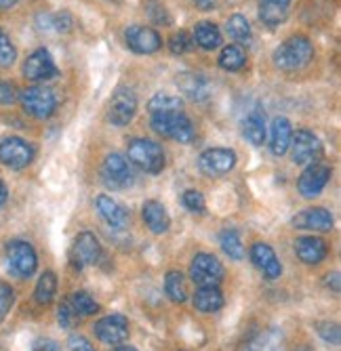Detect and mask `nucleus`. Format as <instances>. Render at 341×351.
I'll return each instance as SVG.
<instances>
[{
	"label": "nucleus",
	"mask_w": 341,
	"mask_h": 351,
	"mask_svg": "<svg viewBox=\"0 0 341 351\" xmlns=\"http://www.w3.org/2000/svg\"><path fill=\"white\" fill-rule=\"evenodd\" d=\"M114 351H137L135 347H131V345H120V347H116Z\"/></svg>",
	"instance_id": "nucleus-50"
},
{
	"label": "nucleus",
	"mask_w": 341,
	"mask_h": 351,
	"mask_svg": "<svg viewBox=\"0 0 341 351\" xmlns=\"http://www.w3.org/2000/svg\"><path fill=\"white\" fill-rule=\"evenodd\" d=\"M125 40H127V47L139 55H152L163 47L161 34L148 25H129L125 32Z\"/></svg>",
	"instance_id": "nucleus-10"
},
{
	"label": "nucleus",
	"mask_w": 341,
	"mask_h": 351,
	"mask_svg": "<svg viewBox=\"0 0 341 351\" xmlns=\"http://www.w3.org/2000/svg\"><path fill=\"white\" fill-rule=\"evenodd\" d=\"M192 303L202 313H215L224 307V295L217 286H200L192 297Z\"/></svg>",
	"instance_id": "nucleus-24"
},
{
	"label": "nucleus",
	"mask_w": 341,
	"mask_h": 351,
	"mask_svg": "<svg viewBox=\"0 0 341 351\" xmlns=\"http://www.w3.org/2000/svg\"><path fill=\"white\" fill-rule=\"evenodd\" d=\"M291 152H293V162L295 165H307V162H314L316 158L322 152L320 139L307 129H299L297 133H293L291 137Z\"/></svg>",
	"instance_id": "nucleus-12"
},
{
	"label": "nucleus",
	"mask_w": 341,
	"mask_h": 351,
	"mask_svg": "<svg viewBox=\"0 0 341 351\" xmlns=\"http://www.w3.org/2000/svg\"><path fill=\"white\" fill-rule=\"evenodd\" d=\"M220 68L226 70V72H238L244 68V63H246V53L240 45H228L222 49L220 53Z\"/></svg>",
	"instance_id": "nucleus-29"
},
{
	"label": "nucleus",
	"mask_w": 341,
	"mask_h": 351,
	"mask_svg": "<svg viewBox=\"0 0 341 351\" xmlns=\"http://www.w3.org/2000/svg\"><path fill=\"white\" fill-rule=\"evenodd\" d=\"M70 305H72V309H74L78 315H93V313H97V311H99L97 301L93 299L89 293H84V291L74 293L72 299H70Z\"/></svg>",
	"instance_id": "nucleus-34"
},
{
	"label": "nucleus",
	"mask_w": 341,
	"mask_h": 351,
	"mask_svg": "<svg viewBox=\"0 0 341 351\" xmlns=\"http://www.w3.org/2000/svg\"><path fill=\"white\" fill-rule=\"evenodd\" d=\"M224 265L222 261L215 257V254L209 252H198L192 259L190 265V278L198 284V286H220V282L224 280Z\"/></svg>",
	"instance_id": "nucleus-7"
},
{
	"label": "nucleus",
	"mask_w": 341,
	"mask_h": 351,
	"mask_svg": "<svg viewBox=\"0 0 341 351\" xmlns=\"http://www.w3.org/2000/svg\"><path fill=\"white\" fill-rule=\"evenodd\" d=\"M316 330H318V335L322 337V341L325 343H329V345H339V339H341V335H339V326L337 324H331V322H318L316 324Z\"/></svg>",
	"instance_id": "nucleus-40"
},
{
	"label": "nucleus",
	"mask_w": 341,
	"mask_h": 351,
	"mask_svg": "<svg viewBox=\"0 0 341 351\" xmlns=\"http://www.w3.org/2000/svg\"><path fill=\"white\" fill-rule=\"evenodd\" d=\"M137 114V95L131 88H118L108 106V120L114 126H127Z\"/></svg>",
	"instance_id": "nucleus-9"
},
{
	"label": "nucleus",
	"mask_w": 341,
	"mask_h": 351,
	"mask_svg": "<svg viewBox=\"0 0 341 351\" xmlns=\"http://www.w3.org/2000/svg\"><path fill=\"white\" fill-rule=\"evenodd\" d=\"M272 59L283 72H297L314 59V47L305 36H291L274 51Z\"/></svg>",
	"instance_id": "nucleus-1"
},
{
	"label": "nucleus",
	"mask_w": 341,
	"mask_h": 351,
	"mask_svg": "<svg viewBox=\"0 0 341 351\" xmlns=\"http://www.w3.org/2000/svg\"><path fill=\"white\" fill-rule=\"evenodd\" d=\"M36 23L40 29H47V32H59V34H64V32H70L72 25H74V17L68 13V11H59V13H40L36 17Z\"/></svg>",
	"instance_id": "nucleus-27"
},
{
	"label": "nucleus",
	"mask_w": 341,
	"mask_h": 351,
	"mask_svg": "<svg viewBox=\"0 0 341 351\" xmlns=\"http://www.w3.org/2000/svg\"><path fill=\"white\" fill-rule=\"evenodd\" d=\"M102 175H104V181L116 189L129 187L133 183V171L127 162V158L120 156V154H108L106 156L104 167H102Z\"/></svg>",
	"instance_id": "nucleus-14"
},
{
	"label": "nucleus",
	"mask_w": 341,
	"mask_h": 351,
	"mask_svg": "<svg viewBox=\"0 0 341 351\" xmlns=\"http://www.w3.org/2000/svg\"><path fill=\"white\" fill-rule=\"evenodd\" d=\"M57 320H59V324L64 326V328H74V324L78 320V313L72 309L70 301H64V303L59 305V309H57Z\"/></svg>",
	"instance_id": "nucleus-39"
},
{
	"label": "nucleus",
	"mask_w": 341,
	"mask_h": 351,
	"mask_svg": "<svg viewBox=\"0 0 341 351\" xmlns=\"http://www.w3.org/2000/svg\"><path fill=\"white\" fill-rule=\"evenodd\" d=\"M7 198H9V191H7V185L3 183V179H0V206H5Z\"/></svg>",
	"instance_id": "nucleus-48"
},
{
	"label": "nucleus",
	"mask_w": 341,
	"mask_h": 351,
	"mask_svg": "<svg viewBox=\"0 0 341 351\" xmlns=\"http://www.w3.org/2000/svg\"><path fill=\"white\" fill-rule=\"evenodd\" d=\"M34 160V147L21 137H5L0 141V162L9 169H25Z\"/></svg>",
	"instance_id": "nucleus-8"
},
{
	"label": "nucleus",
	"mask_w": 341,
	"mask_h": 351,
	"mask_svg": "<svg viewBox=\"0 0 341 351\" xmlns=\"http://www.w3.org/2000/svg\"><path fill=\"white\" fill-rule=\"evenodd\" d=\"M17 99V93L15 86L11 82L0 80V106H11Z\"/></svg>",
	"instance_id": "nucleus-42"
},
{
	"label": "nucleus",
	"mask_w": 341,
	"mask_h": 351,
	"mask_svg": "<svg viewBox=\"0 0 341 351\" xmlns=\"http://www.w3.org/2000/svg\"><path fill=\"white\" fill-rule=\"evenodd\" d=\"M236 152L228 147H211L204 149L198 158V169L207 177H224L236 167Z\"/></svg>",
	"instance_id": "nucleus-6"
},
{
	"label": "nucleus",
	"mask_w": 341,
	"mask_h": 351,
	"mask_svg": "<svg viewBox=\"0 0 341 351\" xmlns=\"http://www.w3.org/2000/svg\"><path fill=\"white\" fill-rule=\"evenodd\" d=\"M95 206H97L99 217L108 223L110 228H114V230H125L129 226V213L125 210V206L118 204L112 196H106V194L97 196Z\"/></svg>",
	"instance_id": "nucleus-19"
},
{
	"label": "nucleus",
	"mask_w": 341,
	"mask_h": 351,
	"mask_svg": "<svg viewBox=\"0 0 341 351\" xmlns=\"http://www.w3.org/2000/svg\"><path fill=\"white\" fill-rule=\"evenodd\" d=\"M293 226L297 230H312V232H331L333 230V217L327 208L314 206L305 208L293 217Z\"/></svg>",
	"instance_id": "nucleus-18"
},
{
	"label": "nucleus",
	"mask_w": 341,
	"mask_h": 351,
	"mask_svg": "<svg viewBox=\"0 0 341 351\" xmlns=\"http://www.w3.org/2000/svg\"><path fill=\"white\" fill-rule=\"evenodd\" d=\"M263 5H272V7H285V9H289V5H291V0H261Z\"/></svg>",
	"instance_id": "nucleus-47"
},
{
	"label": "nucleus",
	"mask_w": 341,
	"mask_h": 351,
	"mask_svg": "<svg viewBox=\"0 0 341 351\" xmlns=\"http://www.w3.org/2000/svg\"><path fill=\"white\" fill-rule=\"evenodd\" d=\"M192 3L202 11H211L215 7V0H192Z\"/></svg>",
	"instance_id": "nucleus-46"
},
{
	"label": "nucleus",
	"mask_w": 341,
	"mask_h": 351,
	"mask_svg": "<svg viewBox=\"0 0 341 351\" xmlns=\"http://www.w3.org/2000/svg\"><path fill=\"white\" fill-rule=\"evenodd\" d=\"M19 101L23 112L36 120H47L57 110L55 93L47 86H27L25 90H21Z\"/></svg>",
	"instance_id": "nucleus-4"
},
{
	"label": "nucleus",
	"mask_w": 341,
	"mask_h": 351,
	"mask_svg": "<svg viewBox=\"0 0 341 351\" xmlns=\"http://www.w3.org/2000/svg\"><path fill=\"white\" fill-rule=\"evenodd\" d=\"M295 351H314V349H312V347H309V345H299V347H297Z\"/></svg>",
	"instance_id": "nucleus-51"
},
{
	"label": "nucleus",
	"mask_w": 341,
	"mask_h": 351,
	"mask_svg": "<svg viewBox=\"0 0 341 351\" xmlns=\"http://www.w3.org/2000/svg\"><path fill=\"white\" fill-rule=\"evenodd\" d=\"M165 293L173 303H185L188 299V289H185V280L179 271H169L165 278Z\"/></svg>",
	"instance_id": "nucleus-31"
},
{
	"label": "nucleus",
	"mask_w": 341,
	"mask_h": 351,
	"mask_svg": "<svg viewBox=\"0 0 341 351\" xmlns=\"http://www.w3.org/2000/svg\"><path fill=\"white\" fill-rule=\"evenodd\" d=\"M287 17H289V9H285V7H272V5H263V3L259 5V19L268 27L281 25Z\"/></svg>",
	"instance_id": "nucleus-35"
},
{
	"label": "nucleus",
	"mask_w": 341,
	"mask_h": 351,
	"mask_svg": "<svg viewBox=\"0 0 341 351\" xmlns=\"http://www.w3.org/2000/svg\"><path fill=\"white\" fill-rule=\"evenodd\" d=\"M102 257V244L95 238V234L91 232H82L76 236L74 240V248H72V261L78 269L86 267V265H95Z\"/></svg>",
	"instance_id": "nucleus-15"
},
{
	"label": "nucleus",
	"mask_w": 341,
	"mask_h": 351,
	"mask_svg": "<svg viewBox=\"0 0 341 351\" xmlns=\"http://www.w3.org/2000/svg\"><path fill=\"white\" fill-rule=\"evenodd\" d=\"M242 135L251 145H263L266 141V116L259 110L249 112V116L242 122Z\"/></svg>",
	"instance_id": "nucleus-25"
},
{
	"label": "nucleus",
	"mask_w": 341,
	"mask_h": 351,
	"mask_svg": "<svg viewBox=\"0 0 341 351\" xmlns=\"http://www.w3.org/2000/svg\"><path fill=\"white\" fill-rule=\"evenodd\" d=\"M7 265L15 278L34 276L38 267V257H36L34 246L23 240H11L7 244Z\"/></svg>",
	"instance_id": "nucleus-5"
},
{
	"label": "nucleus",
	"mask_w": 341,
	"mask_h": 351,
	"mask_svg": "<svg viewBox=\"0 0 341 351\" xmlns=\"http://www.w3.org/2000/svg\"><path fill=\"white\" fill-rule=\"evenodd\" d=\"M220 244L230 259H234V261L244 259V246H242V240L236 230H224L220 234Z\"/></svg>",
	"instance_id": "nucleus-33"
},
{
	"label": "nucleus",
	"mask_w": 341,
	"mask_h": 351,
	"mask_svg": "<svg viewBox=\"0 0 341 351\" xmlns=\"http://www.w3.org/2000/svg\"><path fill=\"white\" fill-rule=\"evenodd\" d=\"M57 74H59L57 66H55V61H53V57H51V53L47 49H36L23 63V76L27 80L45 82V80L55 78Z\"/></svg>",
	"instance_id": "nucleus-13"
},
{
	"label": "nucleus",
	"mask_w": 341,
	"mask_h": 351,
	"mask_svg": "<svg viewBox=\"0 0 341 351\" xmlns=\"http://www.w3.org/2000/svg\"><path fill=\"white\" fill-rule=\"evenodd\" d=\"M181 108H183V101L177 97V95H171V93H156L148 104V112L152 116L175 114V112H181Z\"/></svg>",
	"instance_id": "nucleus-28"
},
{
	"label": "nucleus",
	"mask_w": 341,
	"mask_h": 351,
	"mask_svg": "<svg viewBox=\"0 0 341 351\" xmlns=\"http://www.w3.org/2000/svg\"><path fill=\"white\" fill-rule=\"evenodd\" d=\"M34 351H61V347L53 339H38L34 343Z\"/></svg>",
	"instance_id": "nucleus-44"
},
{
	"label": "nucleus",
	"mask_w": 341,
	"mask_h": 351,
	"mask_svg": "<svg viewBox=\"0 0 341 351\" xmlns=\"http://www.w3.org/2000/svg\"><path fill=\"white\" fill-rule=\"evenodd\" d=\"M152 129L165 139H173L177 143H190L196 137L194 122L183 112L175 114H158L152 116Z\"/></svg>",
	"instance_id": "nucleus-2"
},
{
	"label": "nucleus",
	"mask_w": 341,
	"mask_h": 351,
	"mask_svg": "<svg viewBox=\"0 0 341 351\" xmlns=\"http://www.w3.org/2000/svg\"><path fill=\"white\" fill-rule=\"evenodd\" d=\"M327 286H329V289H331V286H333V293H339V274H329L327 276Z\"/></svg>",
	"instance_id": "nucleus-45"
},
{
	"label": "nucleus",
	"mask_w": 341,
	"mask_h": 351,
	"mask_svg": "<svg viewBox=\"0 0 341 351\" xmlns=\"http://www.w3.org/2000/svg\"><path fill=\"white\" fill-rule=\"evenodd\" d=\"M329 179H331V169L329 167L309 165L301 173V177L297 181V189H299V194L303 198H316V196H320V191L327 187Z\"/></svg>",
	"instance_id": "nucleus-16"
},
{
	"label": "nucleus",
	"mask_w": 341,
	"mask_h": 351,
	"mask_svg": "<svg viewBox=\"0 0 341 351\" xmlns=\"http://www.w3.org/2000/svg\"><path fill=\"white\" fill-rule=\"evenodd\" d=\"M93 330H95V337L106 345H122L129 339V320L120 313H112L95 322Z\"/></svg>",
	"instance_id": "nucleus-11"
},
{
	"label": "nucleus",
	"mask_w": 341,
	"mask_h": 351,
	"mask_svg": "<svg viewBox=\"0 0 341 351\" xmlns=\"http://www.w3.org/2000/svg\"><path fill=\"white\" fill-rule=\"evenodd\" d=\"M251 259L255 263V267L268 278V280H278L283 276V265L278 261L276 252L270 244L266 242H255L251 246Z\"/></svg>",
	"instance_id": "nucleus-17"
},
{
	"label": "nucleus",
	"mask_w": 341,
	"mask_h": 351,
	"mask_svg": "<svg viewBox=\"0 0 341 351\" xmlns=\"http://www.w3.org/2000/svg\"><path fill=\"white\" fill-rule=\"evenodd\" d=\"M177 86L181 88V93L185 95V97H190L192 101H204L211 95V82L207 80V76L194 74V72L179 74Z\"/></svg>",
	"instance_id": "nucleus-21"
},
{
	"label": "nucleus",
	"mask_w": 341,
	"mask_h": 351,
	"mask_svg": "<svg viewBox=\"0 0 341 351\" xmlns=\"http://www.w3.org/2000/svg\"><path fill=\"white\" fill-rule=\"evenodd\" d=\"M13 303H15V293L11 289V284L0 280V322H3L5 317L9 315Z\"/></svg>",
	"instance_id": "nucleus-38"
},
{
	"label": "nucleus",
	"mask_w": 341,
	"mask_h": 351,
	"mask_svg": "<svg viewBox=\"0 0 341 351\" xmlns=\"http://www.w3.org/2000/svg\"><path fill=\"white\" fill-rule=\"evenodd\" d=\"M68 347H70V351H95V347L91 345V341L82 335H72L68 339Z\"/></svg>",
	"instance_id": "nucleus-43"
},
{
	"label": "nucleus",
	"mask_w": 341,
	"mask_h": 351,
	"mask_svg": "<svg viewBox=\"0 0 341 351\" xmlns=\"http://www.w3.org/2000/svg\"><path fill=\"white\" fill-rule=\"evenodd\" d=\"M169 49L173 55H183L190 49V36L185 34V32H177V34H173L169 40Z\"/></svg>",
	"instance_id": "nucleus-41"
},
{
	"label": "nucleus",
	"mask_w": 341,
	"mask_h": 351,
	"mask_svg": "<svg viewBox=\"0 0 341 351\" xmlns=\"http://www.w3.org/2000/svg\"><path fill=\"white\" fill-rule=\"evenodd\" d=\"M181 204L188 208L190 213L194 215H202L207 204H204V196L200 194L198 189H188V191H183V196H181Z\"/></svg>",
	"instance_id": "nucleus-37"
},
{
	"label": "nucleus",
	"mask_w": 341,
	"mask_h": 351,
	"mask_svg": "<svg viewBox=\"0 0 341 351\" xmlns=\"http://www.w3.org/2000/svg\"><path fill=\"white\" fill-rule=\"evenodd\" d=\"M226 29H228V34L232 40L240 43V45H249L251 43V25L249 21H246V17L242 15H232L226 23Z\"/></svg>",
	"instance_id": "nucleus-32"
},
{
	"label": "nucleus",
	"mask_w": 341,
	"mask_h": 351,
	"mask_svg": "<svg viewBox=\"0 0 341 351\" xmlns=\"http://www.w3.org/2000/svg\"><path fill=\"white\" fill-rule=\"evenodd\" d=\"M129 154V160L139 167L141 171L150 173V175H156L165 169V152L163 145L152 141V139H133L129 141L127 147Z\"/></svg>",
	"instance_id": "nucleus-3"
},
{
	"label": "nucleus",
	"mask_w": 341,
	"mask_h": 351,
	"mask_svg": "<svg viewBox=\"0 0 341 351\" xmlns=\"http://www.w3.org/2000/svg\"><path fill=\"white\" fill-rule=\"evenodd\" d=\"M194 43L204 51H213L222 45V32L213 21H200L194 25Z\"/></svg>",
	"instance_id": "nucleus-26"
},
{
	"label": "nucleus",
	"mask_w": 341,
	"mask_h": 351,
	"mask_svg": "<svg viewBox=\"0 0 341 351\" xmlns=\"http://www.w3.org/2000/svg\"><path fill=\"white\" fill-rule=\"evenodd\" d=\"M141 217L152 234H165L171 228V219L167 208L158 200H148L141 208Z\"/></svg>",
	"instance_id": "nucleus-22"
},
{
	"label": "nucleus",
	"mask_w": 341,
	"mask_h": 351,
	"mask_svg": "<svg viewBox=\"0 0 341 351\" xmlns=\"http://www.w3.org/2000/svg\"><path fill=\"white\" fill-rule=\"evenodd\" d=\"M55 293H57V276L53 271H45L36 282L34 299L38 305H49L55 299Z\"/></svg>",
	"instance_id": "nucleus-30"
},
{
	"label": "nucleus",
	"mask_w": 341,
	"mask_h": 351,
	"mask_svg": "<svg viewBox=\"0 0 341 351\" xmlns=\"http://www.w3.org/2000/svg\"><path fill=\"white\" fill-rule=\"evenodd\" d=\"M17 59V49L11 43L9 34L5 29H0V68H11Z\"/></svg>",
	"instance_id": "nucleus-36"
},
{
	"label": "nucleus",
	"mask_w": 341,
	"mask_h": 351,
	"mask_svg": "<svg viewBox=\"0 0 341 351\" xmlns=\"http://www.w3.org/2000/svg\"><path fill=\"white\" fill-rule=\"evenodd\" d=\"M295 252L297 257L305 263V265H318L325 261L327 257V242L322 238H316V236H303V238H297L295 242Z\"/></svg>",
	"instance_id": "nucleus-20"
},
{
	"label": "nucleus",
	"mask_w": 341,
	"mask_h": 351,
	"mask_svg": "<svg viewBox=\"0 0 341 351\" xmlns=\"http://www.w3.org/2000/svg\"><path fill=\"white\" fill-rule=\"evenodd\" d=\"M291 137H293V129L291 122L285 116H276L272 122V137H270V149L274 156H285L289 152L291 145Z\"/></svg>",
	"instance_id": "nucleus-23"
},
{
	"label": "nucleus",
	"mask_w": 341,
	"mask_h": 351,
	"mask_svg": "<svg viewBox=\"0 0 341 351\" xmlns=\"http://www.w3.org/2000/svg\"><path fill=\"white\" fill-rule=\"evenodd\" d=\"M19 3V0H0V11H7L11 7H15Z\"/></svg>",
	"instance_id": "nucleus-49"
}]
</instances>
